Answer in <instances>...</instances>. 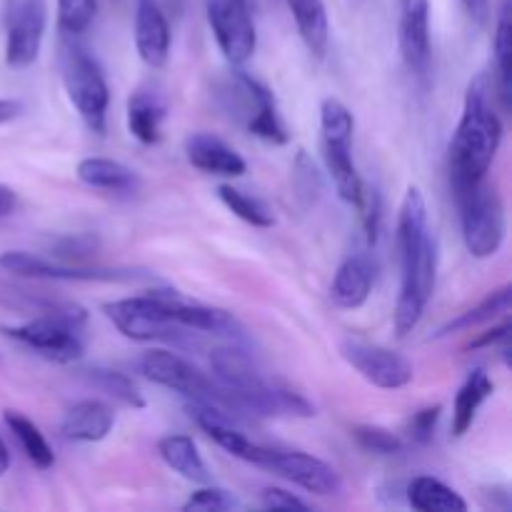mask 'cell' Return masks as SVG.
Listing matches in <instances>:
<instances>
[{"label": "cell", "mask_w": 512, "mask_h": 512, "mask_svg": "<svg viewBox=\"0 0 512 512\" xmlns=\"http://www.w3.org/2000/svg\"><path fill=\"white\" fill-rule=\"evenodd\" d=\"M268 470L313 495L330 498V495L343 493V478L338 470L325 460L300 453V450H270Z\"/></svg>", "instance_id": "cell-16"}, {"label": "cell", "mask_w": 512, "mask_h": 512, "mask_svg": "<svg viewBox=\"0 0 512 512\" xmlns=\"http://www.w3.org/2000/svg\"><path fill=\"white\" fill-rule=\"evenodd\" d=\"M400 20V53L405 65L418 80H428L433 68V48H430V3L428 0H410L403 5Z\"/></svg>", "instance_id": "cell-17"}, {"label": "cell", "mask_w": 512, "mask_h": 512, "mask_svg": "<svg viewBox=\"0 0 512 512\" xmlns=\"http://www.w3.org/2000/svg\"><path fill=\"white\" fill-rule=\"evenodd\" d=\"M115 425V413L100 400H80L70 405L60 423V433L70 443H100L110 435Z\"/></svg>", "instance_id": "cell-21"}, {"label": "cell", "mask_w": 512, "mask_h": 512, "mask_svg": "<svg viewBox=\"0 0 512 512\" xmlns=\"http://www.w3.org/2000/svg\"><path fill=\"white\" fill-rule=\"evenodd\" d=\"M23 113V103L15 98H0V125L10 123Z\"/></svg>", "instance_id": "cell-41"}, {"label": "cell", "mask_w": 512, "mask_h": 512, "mask_svg": "<svg viewBox=\"0 0 512 512\" xmlns=\"http://www.w3.org/2000/svg\"><path fill=\"white\" fill-rule=\"evenodd\" d=\"M205 13H208L210 30L225 60L235 68L248 63L258 48L253 23L255 10L243 0H205Z\"/></svg>", "instance_id": "cell-12"}, {"label": "cell", "mask_w": 512, "mask_h": 512, "mask_svg": "<svg viewBox=\"0 0 512 512\" xmlns=\"http://www.w3.org/2000/svg\"><path fill=\"white\" fill-rule=\"evenodd\" d=\"M495 393V383L490 380V375L485 370H473L468 375L463 385H460L458 395H455V405H453V438H463L470 428H473L475 418H478V410L493 398Z\"/></svg>", "instance_id": "cell-24"}, {"label": "cell", "mask_w": 512, "mask_h": 512, "mask_svg": "<svg viewBox=\"0 0 512 512\" xmlns=\"http://www.w3.org/2000/svg\"><path fill=\"white\" fill-rule=\"evenodd\" d=\"M75 175L88 188L110 190V193H133L140 185L133 168L110 158H83L75 168Z\"/></svg>", "instance_id": "cell-25"}, {"label": "cell", "mask_w": 512, "mask_h": 512, "mask_svg": "<svg viewBox=\"0 0 512 512\" xmlns=\"http://www.w3.org/2000/svg\"><path fill=\"white\" fill-rule=\"evenodd\" d=\"M170 295L173 290H150L145 295L113 300L105 305L110 323L130 340L153 343V340H178L180 325H175L170 313Z\"/></svg>", "instance_id": "cell-8"}, {"label": "cell", "mask_w": 512, "mask_h": 512, "mask_svg": "<svg viewBox=\"0 0 512 512\" xmlns=\"http://www.w3.org/2000/svg\"><path fill=\"white\" fill-rule=\"evenodd\" d=\"M140 370H143L145 378L153 380L155 385H163V388L183 395L185 400H203V403L223 405L225 410H230L218 380L205 375L203 370L195 368L193 363L180 358L173 350H148V353L140 358ZM230 413H233V410H230Z\"/></svg>", "instance_id": "cell-9"}, {"label": "cell", "mask_w": 512, "mask_h": 512, "mask_svg": "<svg viewBox=\"0 0 512 512\" xmlns=\"http://www.w3.org/2000/svg\"><path fill=\"white\" fill-rule=\"evenodd\" d=\"M85 378H88L95 388L103 390L108 398L118 400L120 405H125V408H133V410L145 408L143 393L138 390V385H135L128 375L120 373V370L90 368V370H85Z\"/></svg>", "instance_id": "cell-32"}, {"label": "cell", "mask_w": 512, "mask_h": 512, "mask_svg": "<svg viewBox=\"0 0 512 512\" xmlns=\"http://www.w3.org/2000/svg\"><path fill=\"white\" fill-rule=\"evenodd\" d=\"M355 118L348 105L338 98H325L320 105V138H323V158L333 178L335 190L345 203L358 208L365 183L353 160Z\"/></svg>", "instance_id": "cell-4"}, {"label": "cell", "mask_w": 512, "mask_h": 512, "mask_svg": "<svg viewBox=\"0 0 512 512\" xmlns=\"http://www.w3.org/2000/svg\"><path fill=\"white\" fill-rule=\"evenodd\" d=\"M185 510H205V512H210V510H235V508H240V500L235 498L233 493H230V490H225V488H203V490H198V493H193L188 498V503L183 505Z\"/></svg>", "instance_id": "cell-38"}, {"label": "cell", "mask_w": 512, "mask_h": 512, "mask_svg": "<svg viewBox=\"0 0 512 512\" xmlns=\"http://www.w3.org/2000/svg\"><path fill=\"white\" fill-rule=\"evenodd\" d=\"M260 500H263V508L268 510H310V505L305 500H300L298 495L283 488H265Z\"/></svg>", "instance_id": "cell-39"}, {"label": "cell", "mask_w": 512, "mask_h": 512, "mask_svg": "<svg viewBox=\"0 0 512 512\" xmlns=\"http://www.w3.org/2000/svg\"><path fill=\"white\" fill-rule=\"evenodd\" d=\"M15 205H18V198H15L13 188H8V185L0 183V218H5V215L13 213Z\"/></svg>", "instance_id": "cell-43"}, {"label": "cell", "mask_w": 512, "mask_h": 512, "mask_svg": "<svg viewBox=\"0 0 512 512\" xmlns=\"http://www.w3.org/2000/svg\"><path fill=\"white\" fill-rule=\"evenodd\" d=\"M5 63L13 70H25L38 60L43 48L48 5L45 0H5Z\"/></svg>", "instance_id": "cell-11"}, {"label": "cell", "mask_w": 512, "mask_h": 512, "mask_svg": "<svg viewBox=\"0 0 512 512\" xmlns=\"http://www.w3.org/2000/svg\"><path fill=\"white\" fill-rule=\"evenodd\" d=\"M460 223H463V243L468 253L478 260L498 255L505 243V205L498 188L478 183L468 193L458 195Z\"/></svg>", "instance_id": "cell-7"}, {"label": "cell", "mask_w": 512, "mask_h": 512, "mask_svg": "<svg viewBox=\"0 0 512 512\" xmlns=\"http://www.w3.org/2000/svg\"><path fill=\"white\" fill-rule=\"evenodd\" d=\"M293 185L295 193H298V198L305 205L315 203L320 190H323V180H320L318 168H315V163L310 160V155L305 150H298V158L293 163Z\"/></svg>", "instance_id": "cell-35"}, {"label": "cell", "mask_w": 512, "mask_h": 512, "mask_svg": "<svg viewBox=\"0 0 512 512\" xmlns=\"http://www.w3.org/2000/svg\"><path fill=\"white\" fill-rule=\"evenodd\" d=\"M60 78H63V88L68 93V100L78 110L85 128L103 135L105 120H108L110 90L98 60L88 50L80 48V45H75L70 40L60 50Z\"/></svg>", "instance_id": "cell-5"}, {"label": "cell", "mask_w": 512, "mask_h": 512, "mask_svg": "<svg viewBox=\"0 0 512 512\" xmlns=\"http://www.w3.org/2000/svg\"><path fill=\"white\" fill-rule=\"evenodd\" d=\"M375 283V265L368 255L355 253L340 263L333 283H330V300L343 310H358L368 303Z\"/></svg>", "instance_id": "cell-20"}, {"label": "cell", "mask_w": 512, "mask_h": 512, "mask_svg": "<svg viewBox=\"0 0 512 512\" xmlns=\"http://www.w3.org/2000/svg\"><path fill=\"white\" fill-rule=\"evenodd\" d=\"M8 468H10V453H8V448H5L3 440H0V478L8 473Z\"/></svg>", "instance_id": "cell-44"}, {"label": "cell", "mask_w": 512, "mask_h": 512, "mask_svg": "<svg viewBox=\"0 0 512 512\" xmlns=\"http://www.w3.org/2000/svg\"><path fill=\"white\" fill-rule=\"evenodd\" d=\"M5 425L13 433V438L18 440V445L23 448L25 458L35 465L38 470H50L55 465V453L50 448V443L45 440V435L40 433L38 425L30 418H25L18 410H5L3 413Z\"/></svg>", "instance_id": "cell-28"}, {"label": "cell", "mask_w": 512, "mask_h": 512, "mask_svg": "<svg viewBox=\"0 0 512 512\" xmlns=\"http://www.w3.org/2000/svg\"><path fill=\"white\" fill-rule=\"evenodd\" d=\"M85 323V313L80 308H65L45 313L40 318L28 320V323L10 325L3 328L8 338L18 340V343L28 345L43 358L53 360V363H75L83 358V338H80V328Z\"/></svg>", "instance_id": "cell-6"}, {"label": "cell", "mask_w": 512, "mask_h": 512, "mask_svg": "<svg viewBox=\"0 0 512 512\" xmlns=\"http://www.w3.org/2000/svg\"><path fill=\"white\" fill-rule=\"evenodd\" d=\"M358 210H360V218H363L368 243L375 245V243H378L380 225H383V195H380V190L365 185Z\"/></svg>", "instance_id": "cell-37"}, {"label": "cell", "mask_w": 512, "mask_h": 512, "mask_svg": "<svg viewBox=\"0 0 512 512\" xmlns=\"http://www.w3.org/2000/svg\"><path fill=\"white\" fill-rule=\"evenodd\" d=\"M243 3H245V5H250V8L255 10V5H258V0H243Z\"/></svg>", "instance_id": "cell-45"}, {"label": "cell", "mask_w": 512, "mask_h": 512, "mask_svg": "<svg viewBox=\"0 0 512 512\" xmlns=\"http://www.w3.org/2000/svg\"><path fill=\"white\" fill-rule=\"evenodd\" d=\"M223 95L233 103V108L238 110L235 115H240V118L245 120L248 133L265 140V143H288L290 133L288 128H285L283 118H280L278 103H275L273 93H270L260 80L250 78L243 70H235L233 78H230L228 85L223 88Z\"/></svg>", "instance_id": "cell-10"}, {"label": "cell", "mask_w": 512, "mask_h": 512, "mask_svg": "<svg viewBox=\"0 0 512 512\" xmlns=\"http://www.w3.org/2000/svg\"><path fill=\"white\" fill-rule=\"evenodd\" d=\"M135 48L150 68L168 63L170 23L158 0H135Z\"/></svg>", "instance_id": "cell-18"}, {"label": "cell", "mask_w": 512, "mask_h": 512, "mask_svg": "<svg viewBox=\"0 0 512 512\" xmlns=\"http://www.w3.org/2000/svg\"><path fill=\"white\" fill-rule=\"evenodd\" d=\"M510 338V320H503L500 325H495L493 330L483 333L480 338H475L473 343H468V350H480V348H490V345H503L505 340Z\"/></svg>", "instance_id": "cell-40"}, {"label": "cell", "mask_w": 512, "mask_h": 512, "mask_svg": "<svg viewBox=\"0 0 512 512\" xmlns=\"http://www.w3.org/2000/svg\"><path fill=\"white\" fill-rule=\"evenodd\" d=\"M188 415L210 440H215V443L225 450V453H230L233 458L245 460V463L268 468L270 448L253 443V440L243 433V428L235 423V413L230 415V410H225L223 405L203 403V400H188Z\"/></svg>", "instance_id": "cell-15"}, {"label": "cell", "mask_w": 512, "mask_h": 512, "mask_svg": "<svg viewBox=\"0 0 512 512\" xmlns=\"http://www.w3.org/2000/svg\"><path fill=\"white\" fill-rule=\"evenodd\" d=\"M158 453L170 470H175L180 478L190 480V483L208 485L213 480L198 445L188 435H165L158 443Z\"/></svg>", "instance_id": "cell-23"}, {"label": "cell", "mask_w": 512, "mask_h": 512, "mask_svg": "<svg viewBox=\"0 0 512 512\" xmlns=\"http://www.w3.org/2000/svg\"><path fill=\"white\" fill-rule=\"evenodd\" d=\"M493 53H495V73H498L500 95L503 103H510L512 90V30H510V0H503L498 13V28H495L493 38Z\"/></svg>", "instance_id": "cell-31"}, {"label": "cell", "mask_w": 512, "mask_h": 512, "mask_svg": "<svg viewBox=\"0 0 512 512\" xmlns=\"http://www.w3.org/2000/svg\"><path fill=\"white\" fill-rule=\"evenodd\" d=\"M98 0H58V28L65 38H78L93 25Z\"/></svg>", "instance_id": "cell-33"}, {"label": "cell", "mask_w": 512, "mask_h": 512, "mask_svg": "<svg viewBox=\"0 0 512 512\" xmlns=\"http://www.w3.org/2000/svg\"><path fill=\"white\" fill-rule=\"evenodd\" d=\"M285 3L293 13L303 43L308 45L310 53L323 58L330 43V20L323 0H285Z\"/></svg>", "instance_id": "cell-26"}, {"label": "cell", "mask_w": 512, "mask_h": 512, "mask_svg": "<svg viewBox=\"0 0 512 512\" xmlns=\"http://www.w3.org/2000/svg\"><path fill=\"white\" fill-rule=\"evenodd\" d=\"M440 413H443V405H428V408L410 415L408 425H405V433H408L410 443L420 445V448L433 443L435 430H438L440 423Z\"/></svg>", "instance_id": "cell-36"}, {"label": "cell", "mask_w": 512, "mask_h": 512, "mask_svg": "<svg viewBox=\"0 0 512 512\" xmlns=\"http://www.w3.org/2000/svg\"><path fill=\"white\" fill-rule=\"evenodd\" d=\"M510 300H512L510 285H503V288L493 290V293H490L488 298L480 300L475 308H470L468 313L458 315V318L450 320L445 328H440L435 338H445V335H453V333H460V330L475 328V325L490 323V320H495L498 315H508L510 313Z\"/></svg>", "instance_id": "cell-29"}, {"label": "cell", "mask_w": 512, "mask_h": 512, "mask_svg": "<svg viewBox=\"0 0 512 512\" xmlns=\"http://www.w3.org/2000/svg\"><path fill=\"white\" fill-rule=\"evenodd\" d=\"M185 158L193 168L220 178H240L245 175L248 165L245 158L213 133H193L185 138Z\"/></svg>", "instance_id": "cell-19"}, {"label": "cell", "mask_w": 512, "mask_h": 512, "mask_svg": "<svg viewBox=\"0 0 512 512\" xmlns=\"http://www.w3.org/2000/svg\"><path fill=\"white\" fill-rule=\"evenodd\" d=\"M400 3H403V5H408V3H410V0H400Z\"/></svg>", "instance_id": "cell-46"}, {"label": "cell", "mask_w": 512, "mask_h": 512, "mask_svg": "<svg viewBox=\"0 0 512 512\" xmlns=\"http://www.w3.org/2000/svg\"><path fill=\"white\" fill-rule=\"evenodd\" d=\"M410 508L420 512H465L468 503L450 485L433 475H418L408 485Z\"/></svg>", "instance_id": "cell-27"}, {"label": "cell", "mask_w": 512, "mask_h": 512, "mask_svg": "<svg viewBox=\"0 0 512 512\" xmlns=\"http://www.w3.org/2000/svg\"><path fill=\"white\" fill-rule=\"evenodd\" d=\"M503 143V120L490 100V83L485 75L470 80L465 90L463 115L450 143V180L455 198L483 183Z\"/></svg>", "instance_id": "cell-2"}, {"label": "cell", "mask_w": 512, "mask_h": 512, "mask_svg": "<svg viewBox=\"0 0 512 512\" xmlns=\"http://www.w3.org/2000/svg\"><path fill=\"white\" fill-rule=\"evenodd\" d=\"M165 115H168V103L155 90L140 88L128 98V130L138 143H160Z\"/></svg>", "instance_id": "cell-22"}, {"label": "cell", "mask_w": 512, "mask_h": 512, "mask_svg": "<svg viewBox=\"0 0 512 512\" xmlns=\"http://www.w3.org/2000/svg\"><path fill=\"white\" fill-rule=\"evenodd\" d=\"M218 198L235 218L245 220L253 228H273L275 225V215L268 205L263 203L260 198H253V195L243 193V190L233 188V185H218Z\"/></svg>", "instance_id": "cell-30"}, {"label": "cell", "mask_w": 512, "mask_h": 512, "mask_svg": "<svg viewBox=\"0 0 512 512\" xmlns=\"http://www.w3.org/2000/svg\"><path fill=\"white\" fill-rule=\"evenodd\" d=\"M0 268L18 278L38 280H73V283H125L135 280V270H113V268H90L83 263H60V260L43 258V255L25 253V250H8L0 255Z\"/></svg>", "instance_id": "cell-13"}, {"label": "cell", "mask_w": 512, "mask_h": 512, "mask_svg": "<svg viewBox=\"0 0 512 512\" xmlns=\"http://www.w3.org/2000/svg\"><path fill=\"white\" fill-rule=\"evenodd\" d=\"M210 368L213 378L223 388L228 408L235 415L248 413L260 418H313L315 415V405L305 395L260 375L243 350H213Z\"/></svg>", "instance_id": "cell-3"}, {"label": "cell", "mask_w": 512, "mask_h": 512, "mask_svg": "<svg viewBox=\"0 0 512 512\" xmlns=\"http://www.w3.org/2000/svg\"><path fill=\"white\" fill-rule=\"evenodd\" d=\"M400 248V295L395 303V330L400 338L413 333L423 320L425 308L438 278V243L428 223V205L423 190L410 185L405 190L398 218Z\"/></svg>", "instance_id": "cell-1"}, {"label": "cell", "mask_w": 512, "mask_h": 512, "mask_svg": "<svg viewBox=\"0 0 512 512\" xmlns=\"http://www.w3.org/2000/svg\"><path fill=\"white\" fill-rule=\"evenodd\" d=\"M353 438L360 448L375 455H400L405 450V440L380 425H358L353 430Z\"/></svg>", "instance_id": "cell-34"}, {"label": "cell", "mask_w": 512, "mask_h": 512, "mask_svg": "<svg viewBox=\"0 0 512 512\" xmlns=\"http://www.w3.org/2000/svg\"><path fill=\"white\" fill-rule=\"evenodd\" d=\"M460 3L465 5V10H468V15L473 20H478V23H485V20H488L490 0H460Z\"/></svg>", "instance_id": "cell-42"}, {"label": "cell", "mask_w": 512, "mask_h": 512, "mask_svg": "<svg viewBox=\"0 0 512 512\" xmlns=\"http://www.w3.org/2000/svg\"><path fill=\"white\" fill-rule=\"evenodd\" d=\"M340 353L375 388L400 390L413 383L415 378L413 363L403 353L385 348V345L348 338L340 345Z\"/></svg>", "instance_id": "cell-14"}]
</instances>
